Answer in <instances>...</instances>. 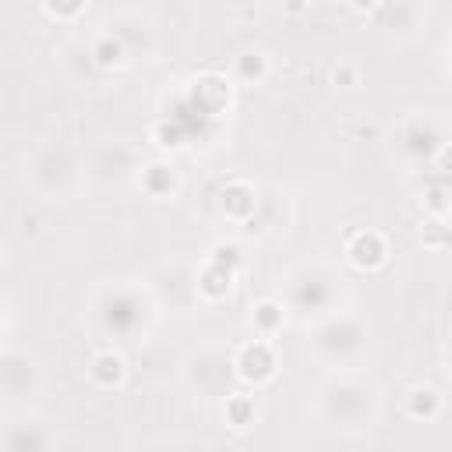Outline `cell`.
<instances>
[{
  "label": "cell",
  "instance_id": "4",
  "mask_svg": "<svg viewBox=\"0 0 452 452\" xmlns=\"http://www.w3.org/2000/svg\"><path fill=\"white\" fill-rule=\"evenodd\" d=\"M230 279H233V269L212 262L209 272H205V279H201V290H205L209 297H223V293H230Z\"/></svg>",
  "mask_w": 452,
  "mask_h": 452
},
{
  "label": "cell",
  "instance_id": "6",
  "mask_svg": "<svg viewBox=\"0 0 452 452\" xmlns=\"http://www.w3.org/2000/svg\"><path fill=\"white\" fill-rule=\"evenodd\" d=\"M255 325H258L262 332H275V329L283 325V311H279L272 300L258 304V311H255Z\"/></svg>",
  "mask_w": 452,
  "mask_h": 452
},
{
  "label": "cell",
  "instance_id": "5",
  "mask_svg": "<svg viewBox=\"0 0 452 452\" xmlns=\"http://www.w3.org/2000/svg\"><path fill=\"white\" fill-rule=\"evenodd\" d=\"M241 374H244V378H251V382H266V378L272 374V350L266 347V343H262V350H258V364L244 354V361H241Z\"/></svg>",
  "mask_w": 452,
  "mask_h": 452
},
{
  "label": "cell",
  "instance_id": "8",
  "mask_svg": "<svg viewBox=\"0 0 452 452\" xmlns=\"http://www.w3.org/2000/svg\"><path fill=\"white\" fill-rule=\"evenodd\" d=\"M95 57H99V64H103V68H113V64H120V61H124V50H120V43L103 39V43L95 46Z\"/></svg>",
  "mask_w": 452,
  "mask_h": 452
},
{
  "label": "cell",
  "instance_id": "2",
  "mask_svg": "<svg viewBox=\"0 0 452 452\" xmlns=\"http://www.w3.org/2000/svg\"><path fill=\"white\" fill-rule=\"evenodd\" d=\"M124 374H127V367H124V361L117 357V354H99L95 361H92V378L99 382V385H120L124 382Z\"/></svg>",
  "mask_w": 452,
  "mask_h": 452
},
{
  "label": "cell",
  "instance_id": "15",
  "mask_svg": "<svg viewBox=\"0 0 452 452\" xmlns=\"http://www.w3.org/2000/svg\"><path fill=\"white\" fill-rule=\"evenodd\" d=\"M0 258H4V251H0Z\"/></svg>",
  "mask_w": 452,
  "mask_h": 452
},
{
  "label": "cell",
  "instance_id": "7",
  "mask_svg": "<svg viewBox=\"0 0 452 452\" xmlns=\"http://www.w3.org/2000/svg\"><path fill=\"white\" fill-rule=\"evenodd\" d=\"M230 417H233V428H248L251 421H255V403L248 399V396H237V399H230Z\"/></svg>",
  "mask_w": 452,
  "mask_h": 452
},
{
  "label": "cell",
  "instance_id": "3",
  "mask_svg": "<svg viewBox=\"0 0 452 452\" xmlns=\"http://www.w3.org/2000/svg\"><path fill=\"white\" fill-rule=\"evenodd\" d=\"M438 406H442V399L435 389H414L406 396V414H414V417H435Z\"/></svg>",
  "mask_w": 452,
  "mask_h": 452
},
{
  "label": "cell",
  "instance_id": "13",
  "mask_svg": "<svg viewBox=\"0 0 452 452\" xmlns=\"http://www.w3.org/2000/svg\"><path fill=\"white\" fill-rule=\"evenodd\" d=\"M378 4H396V0H378Z\"/></svg>",
  "mask_w": 452,
  "mask_h": 452
},
{
  "label": "cell",
  "instance_id": "10",
  "mask_svg": "<svg viewBox=\"0 0 452 452\" xmlns=\"http://www.w3.org/2000/svg\"><path fill=\"white\" fill-rule=\"evenodd\" d=\"M212 262H219V266H226V269H233L241 258H237V248L230 244V248H216V258Z\"/></svg>",
  "mask_w": 452,
  "mask_h": 452
},
{
  "label": "cell",
  "instance_id": "11",
  "mask_svg": "<svg viewBox=\"0 0 452 452\" xmlns=\"http://www.w3.org/2000/svg\"><path fill=\"white\" fill-rule=\"evenodd\" d=\"M347 4H350V7H354V11H374V7H378V0H347Z\"/></svg>",
  "mask_w": 452,
  "mask_h": 452
},
{
  "label": "cell",
  "instance_id": "14",
  "mask_svg": "<svg viewBox=\"0 0 452 452\" xmlns=\"http://www.w3.org/2000/svg\"><path fill=\"white\" fill-rule=\"evenodd\" d=\"M304 4H308V7H311V4H315V0H304Z\"/></svg>",
  "mask_w": 452,
  "mask_h": 452
},
{
  "label": "cell",
  "instance_id": "12",
  "mask_svg": "<svg viewBox=\"0 0 452 452\" xmlns=\"http://www.w3.org/2000/svg\"><path fill=\"white\" fill-rule=\"evenodd\" d=\"M304 7H308L304 0H286V11H290V14H300Z\"/></svg>",
  "mask_w": 452,
  "mask_h": 452
},
{
  "label": "cell",
  "instance_id": "9",
  "mask_svg": "<svg viewBox=\"0 0 452 452\" xmlns=\"http://www.w3.org/2000/svg\"><path fill=\"white\" fill-rule=\"evenodd\" d=\"M332 82H336V85H357V82H361V75H357V68H336Z\"/></svg>",
  "mask_w": 452,
  "mask_h": 452
},
{
  "label": "cell",
  "instance_id": "1",
  "mask_svg": "<svg viewBox=\"0 0 452 452\" xmlns=\"http://www.w3.org/2000/svg\"><path fill=\"white\" fill-rule=\"evenodd\" d=\"M350 255H354V262H357L361 269H374V266H382V258H385V244H382L378 233H361L357 244L350 248Z\"/></svg>",
  "mask_w": 452,
  "mask_h": 452
}]
</instances>
